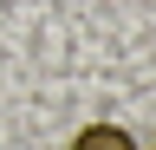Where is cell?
I'll return each mask as SVG.
<instances>
[{"instance_id": "1", "label": "cell", "mask_w": 156, "mask_h": 150, "mask_svg": "<svg viewBox=\"0 0 156 150\" xmlns=\"http://www.w3.org/2000/svg\"><path fill=\"white\" fill-rule=\"evenodd\" d=\"M72 150H136V137H130L124 124H85L72 137Z\"/></svg>"}]
</instances>
